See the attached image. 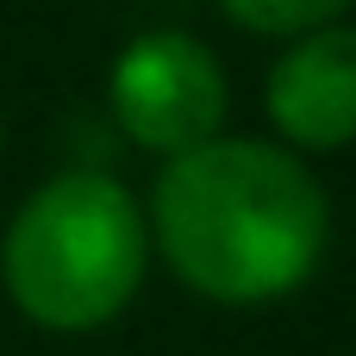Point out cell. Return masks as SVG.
I'll use <instances>...</instances> for the list:
<instances>
[{
  "instance_id": "6da1fadb",
  "label": "cell",
  "mask_w": 356,
  "mask_h": 356,
  "mask_svg": "<svg viewBox=\"0 0 356 356\" xmlns=\"http://www.w3.org/2000/svg\"><path fill=\"white\" fill-rule=\"evenodd\" d=\"M332 207L300 156L219 138L169 156L156 175V238L188 288L225 307L300 288L325 250Z\"/></svg>"
},
{
  "instance_id": "7a4b0ae2",
  "label": "cell",
  "mask_w": 356,
  "mask_h": 356,
  "mask_svg": "<svg viewBox=\"0 0 356 356\" xmlns=\"http://www.w3.org/2000/svg\"><path fill=\"white\" fill-rule=\"evenodd\" d=\"M0 275L19 313L56 332L113 319L144 275V219L113 175L75 169L44 181L6 225Z\"/></svg>"
},
{
  "instance_id": "3957f363",
  "label": "cell",
  "mask_w": 356,
  "mask_h": 356,
  "mask_svg": "<svg viewBox=\"0 0 356 356\" xmlns=\"http://www.w3.org/2000/svg\"><path fill=\"white\" fill-rule=\"evenodd\" d=\"M106 88H113L119 125L138 144L169 150V156L213 144V131L225 119V69L188 31H144V38H131L119 50Z\"/></svg>"
},
{
  "instance_id": "277c9868",
  "label": "cell",
  "mask_w": 356,
  "mask_h": 356,
  "mask_svg": "<svg viewBox=\"0 0 356 356\" xmlns=\"http://www.w3.org/2000/svg\"><path fill=\"white\" fill-rule=\"evenodd\" d=\"M269 119L313 150L356 138V25H319L269 69Z\"/></svg>"
},
{
  "instance_id": "5b68a950",
  "label": "cell",
  "mask_w": 356,
  "mask_h": 356,
  "mask_svg": "<svg viewBox=\"0 0 356 356\" xmlns=\"http://www.w3.org/2000/svg\"><path fill=\"white\" fill-rule=\"evenodd\" d=\"M219 6L238 25H250V31H319L350 0H219Z\"/></svg>"
}]
</instances>
